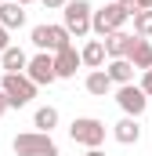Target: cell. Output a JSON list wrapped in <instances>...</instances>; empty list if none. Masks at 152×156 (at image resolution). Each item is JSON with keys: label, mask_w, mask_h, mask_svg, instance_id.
Instances as JSON below:
<instances>
[{"label": "cell", "mask_w": 152, "mask_h": 156, "mask_svg": "<svg viewBox=\"0 0 152 156\" xmlns=\"http://www.w3.org/2000/svg\"><path fill=\"white\" fill-rule=\"evenodd\" d=\"M40 4H43V7H65L69 0H40Z\"/></svg>", "instance_id": "23"}, {"label": "cell", "mask_w": 152, "mask_h": 156, "mask_svg": "<svg viewBox=\"0 0 152 156\" xmlns=\"http://www.w3.org/2000/svg\"><path fill=\"white\" fill-rule=\"evenodd\" d=\"M105 55H109V51H105V40H87L83 51H80V58H83L87 69H102V66H105Z\"/></svg>", "instance_id": "13"}, {"label": "cell", "mask_w": 152, "mask_h": 156, "mask_svg": "<svg viewBox=\"0 0 152 156\" xmlns=\"http://www.w3.org/2000/svg\"><path fill=\"white\" fill-rule=\"evenodd\" d=\"M127 58H130V66H134V69H141V73H149V69H152V44H149L145 37H138Z\"/></svg>", "instance_id": "12"}, {"label": "cell", "mask_w": 152, "mask_h": 156, "mask_svg": "<svg viewBox=\"0 0 152 156\" xmlns=\"http://www.w3.org/2000/svg\"><path fill=\"white\" fill-rule=\"evenodd\" d=\"M119 4H123V11H127V15H130V18H134V15H138V11H141V7H138V0H119Z\"/></svg>", "instance_id": "20"}, {"label": "cell", "mask_w": 152, "mask_h": 156, "mask_svg": "<svg viewBox=\"0 0 152 156\" xmlns=\"http://www.w3.org/2000/svg\"><path fill=\"white\" fill-rule=\"evenodd\" d=\"M69 40H73V33H69L65 26H36V29H33V44H36L40 51H54V55H58V51L73 47Z\"/></svg>", "instance_id": "6"}, {"label": "cell", "mask_w": 152, "mask_h": 156, "mask_svg": "<svg viewBox=\"0 0 152 156\" xmlns=\"http://www.w3.org/2000/svg\"><path fill=\"white\" fill-rule=\"evenodd\" d=\"M0 26H4V29H18V26H26V4H18V0H4V4H0Z\"/></svg>", "instance_id": "10"}, {"label": "cell", "mask_w": 152, "mask_h": 156, "mask_svg": "<svg viewBox=\"0 0 152 156\" xmlns=\"http://www.w3.org/2000/svg\"><path fill=\"white\" fill-rule=\"evenodd\" d=\"M83 87H87L94 98H105V94L112 91V76H109L105 69H91V73H87V80H83Z\"/></svg>", "instance_id": "14"}, {"label": "cell", "mask_w": 152, "mask_h": 156, "mask_svg": "<svg viewBox=\"0 0 152 156\" xmlns=\"http://www.w3.org/2000/svg\"><path fill=\"white\" fill-rule=\"evenodd\" d=\"M0 62H4V73H22V69H29V58H26V51L22 47H7L4 55H0Z\"/></svg>", "instance_id": "16"}, {"label": "cell", "mask_w": 152, "mask_h": 156, "mask_svg": "<svg viewBox=\"0 0 152 156\" xmlns=\"http://www.w3.org/2000/svg\"><path fill=\"white\" fill-rule=\"evenodd\" d=\"M62 18H65V29L73 37H87L91 33V22H94V7L87 0H69L62 7Z\"/></svg>", "instance_id": "2"}, {"label": "cell", "mask_w": 152, "mask_h": 156, "mask_svg": "<svg viewBox=\"0 0 152 156\" xmlns=\"http://www.w3.org/2000/svg\"><path fill=\"white\" fill-rule=\"evenodd\" d=\"M134 40H138V37H130V33H123V29L109 33V37H105V51H109V58H127L130 47H134Z\"/></svg>", "instance_id": "11"}, {"label": "cell", "mask_w": 152, "mask_h": 156, "mask_svg": "<svg viewBox=\"0 0 152 156\" xmlns=\"http://www.w3.org/2000/svg\"><path fill=\"white\" fill-rule=\"evenodd\" d=\"M0 4H4V0H0Z\"/></svg>", "instance_id": "28"}, {"label": "cell", "mask_w": 152, "mask_h": 156, "mask_svg": "<svg viewBox=\"0 0 152 156\" xmlns=\"http://www.w3.org/2000/svg\"><path fill=\"white\" fill-rule=\"evenodd\" d=\"M138 7L141 11H152V0H138Z\"/></svg>", "instance_id": "25"}, {"label": "cell", "mask_w": 152, "mask_h": 156, "mask_svg": "<svg viewBox=\"0 0 152 156\" xmlns=\"http://www.w3.org/2000/svg\"><path fill=\"white\" fill-rule=\"evenodd\" d=\"M7 109H11V102H7V94H4V91H0V116H4V113H7Z\"/></svg>", "instance_id": "24"}, {"label": "cell", "mask_w": 152, "mask_h": 156, "mask_svg": "<svg viewBox=\"0 0 152 156\" xmlns=\"http://www.w3.org/2000/svg\"><path fill=\"white\" fill-rule=\"evenodd\" d=\"M15 153L18 156H58V145L43 131H26V134L15 138Z\"/></svg>", "instance_id": "3"}, {"label": "cell", "mask_w": 152, "mask_h": 156, "mask_svg": "<svg viewBox=\"0 0 152 156\" xmlns=\"http://www.w3.org/2000/svg\"><path fill=\"white\" fill-rule=\"evenodd\" d=\"M127 18H130V15H127V11H123V4L116 0V4H105V7H98V11H94V22H91V29H94L98 37L105 40L109 33L123 29V26H127Z\"/></svg>", "instance_id": "4"}, {"label": "cell", "mask_w": 152, "mask_h": 156, "mask_svg": "<svg viewBox=\"0 0 152 156\" xmlns=\"http://www.w3.org/2000/svg\"><path fill=\"white\" fill-rule=\"evenodd\" d=\"M0 91L7 94L11 109H22V105H29V102L36 98V83L26 76V73H4V80H0Z\"/></svg>", "instance_id": "1"}, {"label": "cell", "mask_w": 152, "mask_h": 156, "mask_svg": "<svg viewBox=\"0 0 152 156\" xmlns=\"http://www.w3.org/2000/svg\"><path fill=\"white\" fill-rule=\"evenodd\" d=\"M18 4H33V0H18Z\"/></svg>", "instance_id": "27"}, {"label": "cell", "mask_w": 152, "mask_h": 156, "mask_svg": "<svg viewBox=\"0 0 152 156\" xmlns=\"http://www.w3.org/2000/svg\"><path fill=\"white\" fill-rule=\"evenodd\" d=\"M7 47H11V40H7V29H4V26H0V55H4V51H7Z\"/></svg>", "instance_id": "22"}, {"label": "cell", "mask_w": 152, "mask_h": 156, "mask_svg": "<svg viewBox=\"0 0 152 156\" xmlns=\"http://www.w3.org/2000/svg\"><path fill=\"white\" fill-rule=\"evenodd\" d=\"M116 102H119V109H123L127 116H134V120L149 109V94H145L141 87H134V83H123V87L116 91Z\"/></svg>", "instance_id": "7"}, {"label": "cell", "mask_w": 152, "mask_h": 156, "mask_svg": "<svg viewBox=\"0 0 152 156\" xmlns=\"http://www.w3.org/2000/svg\"><path fill=\"white\" fill-rule=\"evenodd\" d=\"M112 134H116L119 145H134V142L141 138V127H138V120H134V116H123V120L112 127Z\"/></svg>", "instance_id": "15"}, {"label": "cell", "mask_w": 152, "mask_h": 156, "mask_svg": "<svg viewBox=\"0 0 152 156\" xmlns=\"http://www.w3.org/2000/svg\"><path fill=\"white\" fill-rule=\"evenodd\" d=\"M83 66V58H80V51L76 47H65V51H58L54 55V69H58V80H69L76 76V69Z\"/></svg>", "instance_id": "9"}, {"label": "cell", "mask_w": 152, "mask_h": 156, "mask_svg": "<svg viewBox=\"0 0 152 156\" xmlns=\"http://www.w3.org/2000/svg\"><path fill=\"white\" fill-rule=\"evenodd\" d=\"M134 33L138 37H152V11H138L134 15Z\"/></svg>", "instance_id": "19"}, {"label": "cell", "mask_w": 152, "mask_h": 156, "mask_svg": "<svg viewBox=\"0 0 152 156\" xmlns=\"http://www.w3.org/2000/svg\"><path fill=\"white\" fill-rule=\"evenodd\" d=\"M69 134H73V142H80V145L98 149V145L105 142V123H102V120H94V116H80V120H73Z\"/></svg>", "instance_id": "5"}, {"label": "cell", "mask_w": 152, "mask_h": 156, "mask_svg": "<svg viewBox=\"0 0 152 156\" xmlns=\"http://www.w3.org/2000/svg\"><path fill=\"white\" fill-rule=\"evenodd\" d=\"M141 91H145V94H149V98H152V69H149V73H145V76H141Z\"/></svg>", "instance_id": "21"}, {"label": "cell", "mask_w": 152, "mask_h": 156, "mask_svg": "<svg viewBox=\"0 0 152 156\" xmlns=\"http://www.w3.org/2000/svg\"><path fill=\"white\" fill-rule=\"evenodd\" d=\"M33 123H36V131L51 134V127H58V109H54V105H40L36 116H33Z\"/></svg>", "instance_id": "18"}, {"label": "cell", "mask_w": 152, "mask_h": 156, "mask_svg": "<svg viewBox=\"0 0 152 156\" xmlns=\"http://www.w3.org/2000/svg\"><path fill=\"white\" fill-rule=\"evenodd\" d=\"M26 76L33 80V83H54V80H58L54 55H36V58H29V69H26Z\"/></svg>", "instance_id": "8"}, {"label": "cell", "mask_w": 152, "mask_h": 156, "mask_svg": "<svg viewBox=\"0 0 152 156\" xmlns=\"http://www.w3.org/2000/svg\"><path fill=\"white\" fill-rule=\"evenodd\" d=\"M105 73L112 76V83H119V87H123V83H130V80H134V66H130V58H112Z\"/></svg>", "instance_id": "17"}, {"label": "cell", "mask_w": 152, "mask_h": 156, "mask_svg": "<svg viewBox=\"0 0 152 156\" xmlns=\"http://www.w3.org/2000/svg\"><path fill=\"white\" fill-rule=\"evenodd\" d=\"M87 156H105V153H102V149H87Z\"/></svg>", "instance_id": "26"}]
</instances>
